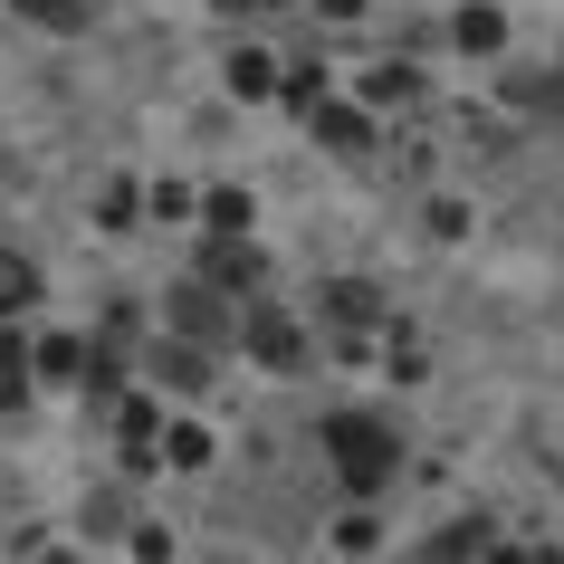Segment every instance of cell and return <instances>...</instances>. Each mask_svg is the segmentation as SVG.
<instances>
[{"label": "cell", "instance_id": "obj_17", "mask_svg": "<svg viewBox=\"0 0 564 564\" xmlns=\"http://www.w3.org/2000/svg\"><path fill=\"white\" fill-rule=\"evenodd\" d=\"M278 96H288V106H306V116H316V106H326V67H316V58H297V67H288V87H278Z\"/></svg>", "mask_w": 564, "mask_h": 564}, {"label": "cell", "instance_id": "obj_15", "mask_svg": "<svg viewBox=\"0 0 564 564\" xmlns=\"http://www.w3.org/2000/svg\"><path fill=\"white\" fill-rule=\"evenodd\" d=\"M87 345H77V335H48V345H39V373H58V383H77V373H87Z\"/></svg>", "mask_w": 564, "mask_h": 564}, {"label": "cell", "instance_id": "obj_10", "mask_svg": "<svg viewBox=\"0 0 564 564\" xmlns=\"http://www.w3.org/2000/svg\"><path fill=\"white\" fill-rule=\"evenodd\" d=\"M20 20H39V30H58V39H77L87 30V0H10Z\"/></svg>", "mask_w": 564, "mask_h": 564}, {"label": "cell", "instance_id": "obj_8", "mask_svg": "<svg viewBox=\"0 0 564 564\" xmlns=\"http://www.w3.org/2000/svg\"><path fill=\"white\" fill-rule=\"evenodd\" d=\"M30 373H39V355L0 326V412H10V402H30Z\"/></svg>", "mask_w": 564, "mask_h": 564}, {"label": "cell", "instance_id": "obj_21", "mask_svg": "<svg viewBox=\"0 0 564 564\" xmlns=\"http://www.w3.org/2000/svg\"><path fill=\"white\" fill-rule=\"evenodd\" d=\"M249 10H297V0H249Z\"/></svg>", "mask_w": 564, "mask_h": 564}, {"label": "cell", "instance_id": "obj_5", "mask_svg": "<svg viewBox=\"0 0 564 564\" xmlns=\"http://www.w3.org/2000/svg\"><path fill=\"white\" fill-rule=\"evenodd\" d=\"M316 144H335V153H373V116H364V106H316Z\"/></svg>", "mask_w": 564, "mask_h": 564}, {"label": "cell", "instance_id": "obj_12", "mask_svg": "<svg viewBox=\"0 0 564 564\" xmlns=\"http://www.w3.org/2000/svg\"><path fill=\"white\" fill-rule=\"evenodd\" d=\"M507 39V10L498 0H469V10H459V48H498Z\"/></svg>", "mask_w": 564, "mask_h": 564}, {"label": "cell", "instance_id": "obj_14", "mask_svg": "<svg viewBox=\"0 0 564 564\" xmlns=\"http://www.w3.org/2000/svg\"><path fill=\"white\" fill-rule=\"evenodd\" d=\"M373 545H383V517H373V507L335 517V555H373Z\"/></svg>", "mask_w": 564, "mask_h": 564}, {"label": "cell", "instance_id": "obj_13", "mask_svg": "<svg viewBox=\"0 0 564 564\" xmlns=\"http://www.w3.org/2000/svg\"><path fill=\"white\" fill-rule=\"evenodd\" d=\"M163 459H173V469H210V431L202 421H173V431H163Z\"/></svg>", "mask_w": 564, "mask_h": 564}, {"label": "cell", "instance_id": "obj_6", "mask_svg": "<svg viewBox=\"0 0 564 564\" xmlns=\"http://www.w3.org/2000/svg\"><path fill=\"white\" fill-rule=\"evenodd\" d=\"M202 220H210V239H249V230H259L249 192H230V182H220V192H202Z\"/></svg>", "mask_w": 564, "mask_h": 564}, {"label": "cell", "instance_id": "obj_20", "mask_svg": "<svg viewBox=\"0 0 564 564\" xmlns=\"http://www.w3.org/2000/svg\"><path fill=\"white\" fill-rule=\"evenodd\" d=\"M316 10H326V20H364V0H316Z\"/></svg>", "mask_w": 564, "mask_h": 564}, {"label": "cell", "instance_id": "obj_16", "mask_svg": "<svg viewBox=\"0 0 564 564\" xmlns=\"http://www.w3.org/2000/svg\"><path fill=\"white\" fill-rule=\"evenodd\" d=\"M412 87H421L412 67H364V106H402Z\"/></svg>", "mask_w": 564, "mask_h": 564}, {"label": "cell", "instance_id": "obj_18", "mask_svg": "<svg viewBox=\"0 0 564 564\" xmlns=\"http://www.w3.org/2000/svg\"><path fill=\"white\" fill-rule=\"evenodd\" d=\"M163 383H173V392H202V355H192V345H163Z\"/></svg>", "mask_w": 564, "mask_h": 564}, {"label": "cell", "instance_id": "obj_1", "mask_svg": "<svg viewBox=\"0 0 564 564\" xmlns=\"http://www.w3.org/2000/svg\"><path fill=\"white\" fill-rule=\"evenodd\" d=\"M316 441H326V459H335V478L355 488V498H373L392 469H402V441H392L373 412H326L316 421Z\"/></svg>", "mask_w": 564, "mask_h": 564}, {"label": "cell", "instance_id": "obj_4", "mask_svg": "<svg viewBox=\"0 0 564 564\" xmlns=\"http://www.w3.org/2000/svg\"><path fill=\"white\" fill-rule=\"evenodd\" d=\"M210 288H220V297H249V288H259V249H249V239H210Z\"/></svg>", "mask_w": 564, "mask_h": 564}, {"label": "cell", "instance_id": "obj_7", "mask_svg": "<svg viewBox=\"0 0 564 564\" xmlns=\"http://www.w3.org/2000/svg\"><path fill=\"white\" fill-rule=\"evenodd\" d=\"M278 87H288V67L268 58V48H239L230 58V96H278Z\"/></svg>", "mask_w": 564, "mask_h": 564}, {"label": "cell", "instance_id": "obj_11", "mask_svg": "<svg viewBox=\"0 0 564 564\" xmlns=\"http://www.w3.org/2000/svg\"><path fill=\"white\" fill-rule=\"evenodd\" d=\"M30 297H39V268L20 249H0V326H10V306H30Z\"/></svg>", "mask_w": 564, "mask_h": 564}, {"label": "cell", "instance_id": "obj_3", "mask_svg": "<svg viewBox=\"0 0 564 564\" xmlns=\"http://www.w3.org/2000/svg\"><path fill=\"white\" fill-rule=\"evenodd\" d=\"M239 345H249V355H259L268 373H288V364L306 355V345H297V326H288L278 306H249V316H239Z\"/></svg>", "mask_w": 564, "mask_h": 564}, {"label": "cell", "instance_id": "obj_9", "mask_svg": "<svg viewBox=\"0 0 564 564\" xmlns=\"http://www.w3.org/2000/svg\"><path fill=\"white\" fill-rule=\"evenodd\" d=\"M326 316H335V326H373V316H383V297H373L364 278H335V288H326Z\"/></svg>", "mask_w": 564, "mask_h": 564}, {"label": "cell", "instance_id": "obj_19", "mask_svg": "<svg viewBox=\"0 0 564 564\" xmlns=\"http://www.w3.org/2000/svg\"><path fill=\"white\" fill-rule=\"evenodd\" d=\"M144 202H153V220H192V210H202V202H192V192H182V182H153Z\"/></svg>", "mask_w": 564, "mask_h": 564}, {"label": "cell", "instance_id": "obj_2", "mask_svg": "<svg viewBox=\"0 0 564 564\" xmlns=\"http://www.w3.org/2000/svg\"><path fill=\"white\" fill-rule=\"evenodd\" d=\"M173 326H182V345H220L230 335V297L210 278H192V288H173Z\"/></svg>", "mask_w": 564, "mask_h": 564}]
</instances>
